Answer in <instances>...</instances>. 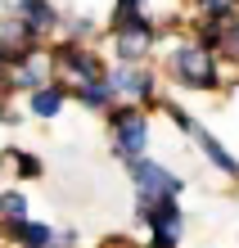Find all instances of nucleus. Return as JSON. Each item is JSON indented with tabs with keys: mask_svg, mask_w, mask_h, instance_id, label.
<instances>
[{
	"mask_svg": "<svg viewBox=\"0 0 239 248\" xmlns=\"http://www.w3.org/2000/svg\"><path fill=\"white\" fill-rule=\"evenodd\" d=\"M117 36V54H122V63H136L140 54L149 50V41H154V23H136V27H122V32H113Z\"/></svg>",
	"mask_w": 239,
	"mask_h": 248,
	"instance_id": "6e6552de",
	"label": "nucleus"
},
{
	"mask_svg": "<svg viewBox=\"0 0 239 248\" xmlns=\"http://www.w3.org/2000/svg\"><path fill=\"white\" fill-rule=\"evenodd\" d=\"M14 239H18L23 248H54V226H46V221H27Z\"/></svg>",
	"mask_w": 239,
	"mask_h": 248,
	"instance_id": "f8f14e48",
	"label": "nucleus"
},
{
	"mask_svg": "<svg viewBox=\"0 0 239 248\" xmlns=\"http://www.w3.org/2000/svg\"><path fill=\"white\" fill-rule=\"evenodd\" d=\"M50 59H54L59 72H64V81H68V86H81V81H99V77H109V72H104V63L95 59V50H91V46H81V41H64V46H59Z\"/></svg>",
	"mask_w": 239,
	"mask_h": 248,
	"instance_id": "39448f33",
	"label": "nucleus"
},
{
	"mask_svg": "<svg viewBox=\"0 0 239 248\" xmlns=\"http://www.w3.org/2000/svg\"><path fill=\"white\" fill-rule=\"evenodd\" d=\"M72 95H77V104H86V108H95V113H104L109 108L113 113V86H109V77H99V81H81V86H72Z\"/></svg>",
	"mask_w": 239,
	"mask_h": 248,
	"instance_id": "9d476101",
	"label": "nucleus"
},
{
	"mask_svg": "<svg viewBox=\"0 0 239 248\" xmlns=\"http://www.w3.org/2000/svg\"><path fill=\"white\" fill-rule=\"evenodd\" d=\"M0 226H5L9 239L27 226V199L18 194V189H5V194H0Z\"/></svg>",
	"mask_w": 239,
	"mask_h": 248,
	"instance_id": "1a4fd4ad",
	"label": "nucleus"
},
{
	"mask_svg": "<svg viewBox=\"0 0 239 248\" xmlns=\"http://www.w3.org/2000/svg\"><path fill=\"white\" fill-rule=\"evenodd\" d=\"M167 72H172L176 86H185V91H217V86H221V72H217L212 50H203L199 41H190V46L172 50Z\"/></svg>",
	"mask_w": 239,
	"mask_h": 248,
	"instance_id": "f257e3e1",
	"label": "nucleus"
},
{
	"mask_svg": "<svg viewBox=\"0 0 239 248\" xmlns=\"http://www.w3.org/2000/svg\"><path fill=\"white\" fill-rule=\"evenodd\" d=\"M109 86H113L117 99H127V104H136V99H154V91H158L154 72L140 68V63H117L109 72Z\"/></svg>",
	"mask_w": 239,
	"mask_h": 248,
	"instance_id": "423d86ee",
	"label": "nucleus"
},
{
	"mask_svg": "<svg viewBox=\"0 0 239 248\" xmlns=\"http://www.w3.org/2000/svg\"><path fill=\"white\" fill-rule=\"evenodd\" d=\"M136 23H144L140 0H117V9H113V32H122V27H136Z\"/></svg>",
	"mask_w": 239,
	"mask_h": 248,
	"instance_id": "ddd939ff",
	"label": "nucleus"
},
{
	"mask_svg": "<svg viewBox=\"0 0 239 248\" xmlns=\"http://www.w3.org/2000/svg\"><path fill=\"white\" fill-rule=\"evenodd\" d=\"M9 158H14V171H18V176H41V158H32V154H18V149H14Z\"/></svg>",
	"mask_w": 239,
	"mask_h": 248,
	"instance_id": "2eb2a0df",
	"label": "nucleus"
},
{
	"mask_svg": "<svg viewBox=\"0 0 239 248\" xmlns=\"http://www.w3.org/2000/svg\"><path fill=\"white\" fill-rule=\"evenodd\" d=\"M109 131H113V154L122 158V163H140L144 149H149V122L136 104H122L109 113Z\"/></svg>",
	"mask_w": 239,
	"mask_h": 248,
	"instance_id": "f03ea898",
	"label": "nucleus"
},
{
	"mask_svg": "<svg viewBox=\"0 0 239 248\" xmlns=\"http://www.w3.org/2000/svg\"><path fill=\"white\" fill-rule=\"evenodd\" d=\"M64 86H41V91L32 95V113H36V118H54V113L59 108H64Z\"/></svg>",
	"mask_w": 239,
	"mask_h": 248,
	"instance_id": "9b49d317",
	"label": "nucleus"
},
{
	"mask_svg": "<svg viewBox=\"0 0 239 248\" xmlns=\"http://www.w3.org/2000/svg\"><path fill=\"white\" fill-rule=\"evenodd\" d=\"M194 5H199V14L203 18H221V23H230V18H239V0H194Z\"/></svg>",
	"mask_w": 239,
	"mask_h": 248,
	"instance_id": "4468645a",
	"label": "nucleus"
},
{
	"mask_svg": "<svg viewBox=\"0 0 239 248\" xmlns=\"http://www.w3.org/2000/svg\"><path fill=\"white\" fill-rule=\"evenodd\" d=\"M190 140L199 144V154H203V158H207V163H212L217 171H226V176H239V158H235V154H230V149H226V144H221V140H217V136H212V131H207L203 122H199V131H194Z\"/></svg>",
	"mask_w": 239,
	"mask_h": 248,
	"instance_id": "0eeeda50",
	"label": "nucleus"
},
{
	"mask_svg": "<svg viewBox=\"0 0 239 248\" xmlns=\"http://www.w3.org/2000/svg\"><path fill=\"white\" fill-rule=\"evenodd\" d=\"M136 217L149 226L154 235V248H176L185 235V212L176 208V199H162V203H136Z\"/></svg>",
	"mask_w": 239,
	"mask_h": 248,
	"instance_id": "20e7f679",
	"label": "nucleus"
},
{
	"mask_svg": "<svg viewBox=\"0 0 239 248\" xmlns=\"http://www.w3.org/2000/svg\"><path fill=\"white\" fill-rule=\"evenodd\" d=\"M131 185H136V203H162V199H181V176H176L172 167L154 163V158H140V163H131Z\"/></svg>",
	"mask_w": 239,
	"mask_h": 248,
	"instance_id": "7ed1b4c3",
	"label": "nucleus"
},
{
	"mask_svg": "<svg viewBox=\"0 0 239 248\" xmlns=\"http://www.w3.org/2000/svg\"><path fill=\"white\" fill-rule=\"evenodd\" d=\"M226 50L239 59V18H230V27H226Z\"/></svg>",
	"mask_w": 239,
	"mask_h": 248,
	"instance_id": "dca6fc26",
	"label": "nucleus"
}]
</instances>
